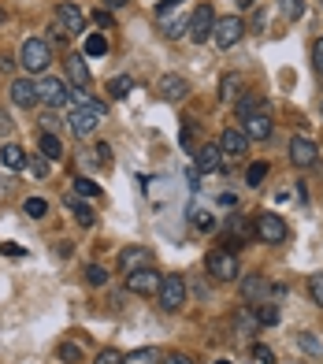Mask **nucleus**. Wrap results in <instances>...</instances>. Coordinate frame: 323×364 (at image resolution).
Wrapping results in <instances>:
<instances>
[{
	"instance_id": "nucleus-1",
	"label": "nucleus",
	"mask_w": 323,
	"mask_h": 364,
	"mask_svg": "<svg viewBox=\"0 0 323 364\" xmlns=\"http://www.w3.org/2000/svg\"><path fill=\"white\" fill-rule=\"evenodd\" d=\"M19 63H23V71L30 78L45 75L48 63H53V48H48V41H41V38H26L23 48H19Z\"/></svg>"
},
{
	"instance_id": "nucleus-2",
	"label": "nucleus",
	"mask_w": 323,
	"mask_h": 364,
	"mask_svg": "<svg viewBox=\"0 0 323 364\" xmlns=\"http://www.w3.org/2000/svg\"><path fill=\"white\" fill-rule=\"evenodd\" d=\"M204 272L216 279V283H234L238 279V257L231 250H212L204 260Z\"/></svg>"
},
{
	"instance_id": "nucleus-3",
	"label": "nucleus",
	"mask_w": 323,
	"mask_h": 364,
	"mask_svg": "<svg viewBox=\"0 0 323 364\" xmlns=\"http://www.w3.org/2000/svg\"><path fill=\"white\" fill-rule=\"evenodd\" d=\"M256 238L268 242V245H283L290 238V227L279 212H261V216H256Z\"/></svg>"
},
{
	"instance_id": "nucleus-4",
	"label": "nucleus",
	"mask_w": 323,
	"mask_h": 364,
	"mask_svg": "<svg viewBox=\"0 0 323 364\" xmlns=\"http://www.w3.org/2000/svg\"><path fill=\"white\" fill-rule=\"evenodd\" d=\"M156 297H160V309L179 312V309L186 305V279H182V275H175V272L164 275V283H160Z\"/></svg>"
},
{
	"instance_id": "nucleus-5",
	"label": "nucleus",
	"mask_w": 323,
	"mask_h": 364,
	"mask_svg": "<svg viewBox=\"0 0 323 364\" xmlns=\"http://www.w3.org/2000/svg\"><path fill=\"white\" fill-rule=\"evenodd\" d=\"M241 34H246V23H241L238 15H223L212 26V45L216 48H234L241 41Z\"/></svg>"
},
{
	"instance_id": "nucleus-6",
	"label": "nucleus",
	"mask_w": 323,
	"mask_h": 364,
	"mask_svg": "<svg viewBox=\"0 0 323 364\" xmlns=\"http://www.w3.org/2000/svg\"><path fill=\"white\" fill-rule=\"evenodd\" d=\"M11 105L15 108H34V105H41V90H38V78H30V75H19L11 82Z\"/></svg>"
},
{
	"instance_id": "nucleus-7",
	"label": "nucleus",
	"mask_w": 323,
	"mask_h": 364,
	"mask_svg": "<svg viewBox=\"0 0 323 364\" xmlns=\"http://www.w3.org/2000/svg\"><path fill=\"white\" fill-rule=\"evenodd\" d=\"M38 90H41V105H48V108L71 105V86H67L63 78H56V75L41 78V82H38Z\"/></svg>"
},
{
	"instance_id": "nucleus-8",
	"label": "nucleus",
	"mask_w": 323,
	"mask_h": 364,
	"mask_svg": "<svg viewBox=\"0 0 323 364\" xmlns=\"http://www.w3.org/2000/svg\"><path fill=\"white\" fill-rule=\"evenodd\" d=\"M160 283H164V275H160V272L153 268V264H149V268H138V272L126 275V290H131V294H141V297L156 294V290H160Z\"/></svg>"
},
{
	"instance_id": "nucleus-9",
	"label": "nucleus",
	"mask_w": 323,
	"mask_h": 364,
	"mask_svg": "<svg viewBox=\"0 0 323 364\" xmlns=\"http://www.w3.org/2000/svg\"><path fill=\"white\" fill-rule=\"evenodd\" d=\"M241 301H246V305L271 301V283L264 275H246V279H241Z\"/></svg>"
},
{
	"instance_id": "nucleus-10",
	"label": "nucleus",
	"mask_w": 323,
	"mask_h": 364,
	"mask_svg": "<svg viewBox=\"0 0 323 364\" xmlns=\"http://www.w3.org/2000/svg\"><path fill=\"white\" fill-rule=\"evenodd\" d=\"M56 26H60L67 38L82 34V30H86V15H82V8H78V4H60V8H56Z\"/></svg>"
},
{
	"instance_id": "nucleus-11",
	"label": "nucleus",
	"mask_w": 323,
	"mask_h": 364,
	"mask_svg": "<svg viewBox=\"0 0 323 364\" xmlns=\"http://www.w3.org/2000/svg\"><path fill=\"white\" fill-rule=\"evenodd\" d=\"M316 160H319V145L316 141L301 138V134L290 141V164H294V168H312Z\"/></svg>"
},
{
	"instance_id": "nucleus-12",
	"label": "nucleus",
	"mask_w": 323,
	"mask_h": 364,
	"mask_svg": "<svg viewBox=\"0 0 323 364\" xmlns=\"http://www.w3.org/2000/svg\"><path fill=\"white\" fill-rule=\"evenodd\" d=\"M212 26H216V11H212V4H201L197 11L190 15V38H193V41L212 38Z\"/></svg>"
},
{
	"instance_id": "nucleus-13",
	"label": "nucleus",
	"mask_w": 323,
	"mask_h": 364,
	"mask_svg": "<svg viewBox=\"0 0 323 364\" xmlns=\"http://www.w3.org/2000/svg\"><path fill=\"white\" fill-rule=\"evenodd\" d=\"M219 149H223V156H246L249 153V134L241 127H227L223 130V138H219Z\"/></svg>"
},
{
	"instance_id": "nucleus-14",
	"label": "nucleus",
	"mask_w": 323,
	"mask_h": 364,
	"mask_svg": "<svg viewBox=\"0 0 323 364\" xmlns=\"http://www.w3.org/2000/svg\"><path fill=\"white\" fill-rule=\"evenodd\" d=\"M116 264H119V272L131 275V272H138V268H149V264H153V253L145 250V245H126Z\"/></svg>"
},
{
	"instance_id": "nucleus-15",
	"label": "nucleus",
	"mask_w": 323,
	"mask_h": 364,
	"mask_svg": "<svg viewBox=\"0 0 323 364\" xmlns=\"http://www.w3.org/2000/svg\"><path fill=\"white\" fill-rule=\"evenodd\" d=\"M67 123H71V134H75V138H89L93 130H97V123H101V112H93V108H75Z\"/></svg>"
},
{
	"instance_id": "nucleus-16",
	"label": "nucleus",
	"mask_w": 323,
	"mask_h": 364,
	"mask_svg": "<svg viewBox=\"0 0 323 364\" xmlns=\"http://www.w3.org/2000/svg\"><path fill=\"white\" fill-rule=\"evenodd\" d=\"M241 130L249 134V141H268L271 138V119H268V112H256V115H246V119L238 123Z\"/></svg>"
},
{
	"instance_id": "nucleus-17",
	"label": "nucleus",
	"mask_w": 323,
	"mask_h": 364,
	"mask_svg": "<svg viewBox=\"0 0 323 364\" xmlns=\"http://www.w3.org/2000/svg\"><path fill=\"white\" fill-rule=\"evenodd\" d=\"M160 93H164V101H186V97H190V82L182 75H164V78H160Z\"/></svg>"
},
{
	"instance_id": "nucleus-18",
	"label": "nucleus",
	"mask_w": 323,
	"mask_h": 364,
	"mask_svg": "<svg viewBox=\"0 0 323 364\" xmlns=\"http://www.w3.org/2000/svg\"><path fill=\"white\" fill-rule=\"evenodd\" d=\"M219 168H223V149L204 141V145L197 149V171H204V175H208V171H219Z\"/></svg>"
},
{
	"instance_id": "nucleus-19",
	"label": "nucleus",
	"mask_w": 323,
	"mask_h": 364,
	"mask_svg": "<svg viewBox=\"0 0 323 364\" xmlns=\"http://www.w3.org/2000/svg\"><path fill=\"white\" fill-rule=\"evenodd\" d=\"M67 78L75 90H89V68H86V56H67Z\"/></svg>"
},
{
	"instance_id": "nucleus-20",
	"label": "nucleus",
	"mask_w": 323,
	"mask_h": 364,
	"mask_svg": "<svg viewBox=\"0 0 323 364\" xmlns=\"http://www.w3.org/2000/svg\"><path fill=\"white\" fill-rule=\"evenodd\" d=\"M234 327L241 331V335H256V331H261V316H256L249 305H241V309L234 312Z\"/></svg>"
},
{
	"instance_id": "nucleus-21",
	"label": "nucleus",
	"mask_w": 323,
	"mask_h": 364,
	"mask_svg": "<svg viewBox=\"0 0 323 364\" xmlns=\"http://www.w3.org/2000/svg\"><path fill=\"white\" fill-rule=\"evenodd\" d=\"M26 149H19V145H4L0 149V164H4V168H11V171H19V168H26Z\"/></svg>"
},
{
	"instance_id": "nucleus-22",
	"label": "nucleus",
	"mask_w": 323,
	"mask_h": 364,
	"mask_svg": "<svg viewBox=\"0 0 323 364\" xmlns=\"http://www.w3.org/2000/svg\"><path fill=\"white\" fill-rule=\"evenodd\" d=\"M234 112L246 119V115H256V112H264V97H256V93H249V97H238L234 101Z\"/></svg>"
},
{
	"instance_id": "nucleus-23",
	"label": "nucleus",
	"mask_w": 323,
	"mask_h": 364,
	"mask_svg": "<svg viewBox=\"0 0 323 364\" xmlns=\"http://www.w3.org/2000/svg\"><path fill=\"white\" fill-rule=\"evenodd\" d=\"M227 230H231V238L238 235V245H246V242H253V235H256V227H249V223L241 220V216H231Z\"/></svg>"
},
{
	"instance_id": "nucleus-24",
	"label": "nucleus",
	"mask_w": 323,
	"mask_h": 364,
	"mask_svg": "<svg viewBox=\"0 0 323 364\" xmlns=\"http://www.w3.org/2000/svg\"><path fill=\"white\" fill-rule=\"evenodd\" d=\"M238 90H241V78L238 75H223L219 78V101H238Z\"/></svg>"
},
{
	"instance_id": "nucleus-25",
	"label": "nucleus",
	"mask_w": 323,
	"mask_h": 364,
	"mask_svg": "<svg viewBox=\"0 0 323 364\" xmlns=\"http://www.w3.org/2000/svg\"><path fill=\"white\" fill-rule=\"evenodd\" d=\"M131 90H134V78H131V75H119V78H111V82H108V93L116 97V101L131 97Z\"/></svg>"
},
{
	"instance_id": "nucleus-26",
	"label": "nucleus",
	"mask_w": 323,
	"mask_h": 364,
	"mask_svg": "<svg viewBox=\"0 0 323 364\" xmlns=\"http://www.w3.org/2000/svg\"><path fill=\"white\" fill-rule=\"evenodd\" d=\"M41 156L45 160H60L63 156V141L56 134H41Z\"/></svg>"
},
{
	"instance_id": "nucleus-27",
	"label": "nucleus",
	"mask_w": 323,
	"mask_h": 364,
	"mask_svg": "<svg viewBox=\"0 0 323 364\" xmlns=\"http://www.w3.org/2000/svg\"><path fill=\"white\" fill-rule=\"evenodd\" d=\"M67 208L75 212V220L82 223V227H93V220H97V216H93V208H89L86 201H75V197H67Z\"/></svg>"
},
{
	"instance_id": "nucleus-28",
	"label": "nucleus",
	"mask_w": 323,
	"mask_h": 364,
	"mask_svg": "<svg viewBox=\"0 0 323 364\" xmlns=\"http://www.w3.org/2000/svg\"><path fill=\"white\" fill-rule=\"evenodd\" d=\"M126 364H160V350H153V346L134 350V353H126Z\"/></svg>"
},
{
	"instance_id": "nucleus-29",
	"label": "nucleus",
	"mask_w": 323,
	"mask_h": 364,
	"mask_svg": "<svg viewBox=\"0 0 323 364\" xmlns=\"http://www.w3.org/2000/svg\"><path fill=\"white\" fill-rule=\"evenodd\" d=\"M297 346H301L305 353H312V357H319V353H323V342L312 335V331H301V335H297Z\"/></svg>"
},
{
	"instance_id": "nucleus-30",
	"label": "nucleus",
	"mask_w": 323,
	"mask_h": 364,
	"mask_svg": "<svg viewBox=\"0 0 323 364\" xmlns=\"http://www.w3.org/2000/svg\"><path fill=\"white\" fill-rule=\"evenodd\" d=\"M104 53H108L104 34H89V38H86V56H104Z\"/></svg>"
},
{
	"instance_id": "nucleus-31",
	"label": "nucleus",
	"mask_w": 323,
	"mask_h": 364,
	"mask_svg": "<svg viewBox=\"0 0 323 364\" xmlns=\"http://www.w3.org/2000/svg\"><path fill=\"white\" fill-rule=\"evenodd\" d=\"M309 297H312V305H319V309H323V272L309 275Z\"/></svg>"
},
{
	"instance_id": "nucleus-32",
	"label": "nucleus",
	"mask_w": 323,
	"mask_h": 364,
	"mask_svg": "<svg viewBox=\"0 0 323 364\" xmlns=\"http://www.w3.org/2000/svg\"><path fill=\"white\" fill-rule=\"evenodd\" d=\"M23 212H26L30 220H41L45 212H48V205L41 201V197H26V205H23Z\"/></svg>"
},
{
	"instance_id": "nucleus-33",
	"label": "nucleus",
	"mask_w": 323,
	"mask_h": 364,
	"mask_svg": "<svg viewBox=\"0 0 323 364\" xmlns=\"http://www.w3.org/2000/svg\"><path fill=\"white\" fill-rule=\"evenodd\" d=\"M193 227H197V230H212L216 227V216L208 208H193Z\"/></svg>"
},
{
	"instance_id": "nucleus-34",
	"label": "nucleus",
	"mask_w": 323,
	"mask_h": 364,
	"mask_svg": "<svg viewBox=\"0 0 323 364\" xmlns=\"http://www.w3.org/2000/svg\"><path fill=\"white\" fill-rule=\"evenodd\" d=\"M86 283H89V287H104V283H108V268H101V264H89V268H86Z\"/></svg>"
},
{
	"instance_id": "nucleus-35",
	"label": "nucleus",
	"mask_w": 323,
	"mask_h": 364,
	"mask_svg": "<svg viewBox=\"0 0 323 364\" xmlns=\"http://www.w3.org/2000/svg\"><path fill=\"white\" fill-rule=\"evenodd\" d=\"M279 8H283L286 19H301V15H305V0H279Z\"/></svg>"
},
{
	"instance_id": "nucleus-36",
	"label": "nucleus",
	"mask_w": 323,
	"mask_h": 364,
	"mask_svg": "<svg viewBox=\"0 0 323 364\" xmlns=\"http://www.w3.org/2000/svg\"><path fill=\"white\" fill-rule=\"evenodd\" d=\"M246 178H249V186H261V182L268 178V164H261V160H256V164H249Z\"/></svg>"
},
{
	"instance_id": "nucleus-37",
	"label": "nucleus",
	"mask_w": 323,
	"mask_h": 364,
	"mask_svg": "<svg viewBox=\"0 0 323 364\" xmlns=\"http://www.w3.org/2000/svg\"><path fill=\"white\" fill-rule=\"evenodd\" d=\"M168 38H190V19L179 15L175 23H168Z\"/></svg>"
},
{
	"instance_id": "nucleus-38",
	"label": "nucleus",
	"mask_w": 323,
	"mask_h": 364,
	"mask_svg": "<svg viewBox=\"0 0 323 364\" xmlns=\"http://www.w3.org/2000/svg\"><path fill=\"white\" fill-rule=\"evenodd\" d=\"M75 190L82 193V197H101V186H97V182H89V178H75Z\"/></svg>"
},
{
	"instance_id": "nucleus-39",
	"label": "nucleus",
	"mask_w": 323,
	"mask_h": 364,
	"mask_svg": "<svg viewBox=\"0 0 323 364\" xmlns=\"http://www.w3.org/2000/svg\"><path fill=\"white\" fill-rule=\"evenodd\" d=\"M26 168H30V175H38V178H45V175H48L45 156H26Z\"/></svg>"
},
{
	"instance_id": "nucleus-40",
	"label": "nucleus",
	"mask_w": 323,
	"mask_h": 364,
	"mask_svg": "<svg viewBox=\"0 0 323 364\" xmlns=\"http://www.w3.org/2000/svg\"><path fill=\"white\" fill-rule=\"evenodd\" d=\"M97 364H126V357L119 350H101L97 353Z\"/></svg>"
},
{
	"instance_id": "nucleus-41",
	"label": "nucleus",
	"mask_w": 323,
	"mask_h": 364,
	"mask_svg": "<svg viewBox=\"0 0 323 364\" xmlns=\"http://www.w3.org/2000/svg\"><path fill=\"white\" fill-rule=\"evenodd\" d=\"M312 68H316V75L323 78V38L312 41Z\"/></svg>"
},
{
	"instance_id": "nucleus-42",
	"label": "nucleus",
	"mask_w": 323,
	"mask_h": 364,
	"mask_svg": "<svg viewBox=\"0 0 323 364\" xmlns=\"http://www.w3.org/2000/svg\"><path fill=\"white\" fill-rule=\"evenodd\" d=\"M60 357L75 364V360H78V357H82V353H78V346H75V342H63V346H60Z\"/></svg>"
},
{
	"instance_id": "nucleus-43",
	"label": "nucleus",
	"mask_w": 323,
	"mask_h": 364,
	"mask_svg": "<svg viewBox=\"0 0 323 364\" xmlns=\"http://www.w3.org/2000/svg\"><path fill=\"white\" fill-rule=\"evenodd\" d=\"M253 357L261 360V364H275V353H271L268 346H253Z\"/></svg>"
},
{
	"instance_id": "nucleus-44",
	"label": "nucleus",
	"mask_w": 323,
	"mask_h": 364,
	"mask_svg": "<svg viewBox=\"0 0 323 364\" xmlns=\"http://www.w3.org/2000/svg\"><path fill=\"white\" fill-rule=\"evenodd\" d=\"M160 364H193V357H186V353H171V357H164Z\"/></svg>"
},
{
	"instance_id": "nucleus-45",
	"label": "nucleus",
	"mask_w": 323,
	"mask_h": 364,
	"mask_svg": "<svg viewBox=\"0 0 323 364\" xmlns=\"http://www.w3.org/2000/svg\"><path fill=\"white\" fill-rule=\"evenodd\" d=\"M41 127H45V134H53V130H56V115H53V112L41 115Z\"/></svg>"
},
{
	"instance_id": "nucleus-46",
	"label": "nucleus",
	"mask_w": 323,
	"mask_h": 364,
	"mask_svg": "<svg viewBox=\"0 0 323 364\" xmlns=\"http://www.w3.org/2000/svg\"><path fill=\"white\" fill-rule=\"evenodd\" d=\"M182 149H193V127L190 123L182 127Z\"/></svg>"
},
{
	"instance_id": "nucleus-47",
	"label": "nucleus",
	"mask_w": 323,
	"mask_h": 364,
	"mask_svg": "<svg viewBox=\"0 0 323 364\" xmlns=\"http://www.w3.org/2000/svg\"><path fill=\"white\" fill-rule=\"evenodd\" d=\"M179 4H182V0H164V4H160V15H171Z\"/></svg>"
},
{
	"instance_id": "nucleus-48",
	"label": "nucleus",
	"mask_w": 323,
	"mask_h": 364,
	"mask_svg": "<svg viewBox=\"0 0 323 364\" xmlns=\"http://www.w3.org/2000/svg\"><path fill=\"white\" fill-rule=\"evenodd\" d=\"M8 130H11V115L0 112V134H8Z\"/></svg>"
},
{
	"instance_id": "nucleus-49",
	"label": "nucleus",
	"mask_w": 323,
	"mask_h": 364,
	"mask_svg": "<svg viewBox=\"0 0 323 364\" xmlns=\"http://www.w3.org/2000/svg\"><path fill=\"white\" fill-rule=\"evenodd\" d=\"M108 153H111L108 145H97V160H101V164H108Z\"/></svg>"
},
{
	"instance_id": "nucleus-50",
	"label": "nucleus",
	"mask_w": 323,
	"mask_h": 364,
	"mask_svg": "<svg viewBox=\"0 0 323 364\" xmlns=\"http://www.w3.org/2000/svg\"><path fill=\"white\" fill-rule=\"evenodd\" d=\"M108 8H123V4H131V0H104Z\"/></svg>"
},
{
	"instance_id": "nucleus-51",
	"label": "nucleus",
	"mask_w": 323,
	"mask_h": 364,
	"mask_svg": "<svg viewBox=\"0 0 323 364\" xmlns=\"http://www.w3.org/2000/svg\"><path fill=\"white\" fill-rule=\"evenodd\" d=\"M234 4H238V8H253V0H234Z\"/></svg>"
},
{
	"instance_id": "nucleus-52",
	"label": "nucleus",
	"mask_w": 323,
	"mask_h": 364,
	"mask_svg": "<svg viewBox=\"0 0 323 364\" xmlns=\"http://www.w3.org/2000/svg\"><path fill=\"white\" fill-rule=\"evenodd\" d=\"M216 364H231V360H216Z\"/></svg>"
},
{
	"instance_id": "nucleus-53",
	"label": "nucleus",
	"mask_w": 323,
	"mask_h": 364,
	"mask_svg": "<svg viewBox=\"0 0 323 364\" xmlns=\"http://www.w3.org/2000/svg\"><path fill=\"white\" fill-rule=\"evenodd\" d=\"M319 153H323V149H319Z\"/></svg>"
}]
</instances>
